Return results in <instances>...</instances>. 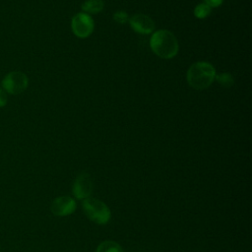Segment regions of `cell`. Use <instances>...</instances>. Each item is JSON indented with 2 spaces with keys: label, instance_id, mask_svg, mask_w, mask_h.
I'll list each match as a JSON object with an SVG mask.
<instances>
[{
  "label": "cell",
  "instance_id": "obj_11",
  "mask_svg": "<svg viewBox=\"0 0 252 252\" xmlns=\"http://www.w3.org/2000/svg\"><path fill=\"white\" fill-rule=\"evenodd\" d=\"M215 79L218 83L225 88H230L234 84V79L229 73H221L220 75H216Z\"/></svg>",
  "mask_w": 252,
  "mask_h": 252
},
{
  "label": "cell",
  "instance_id": "obj_7",
  "mask_svg": "<svg viewBox=\"0 0 252 252\" xmlns=\"http://www.w3.org/2000/svg\"><path fill=\"white\" fill-rule=\"evenodd\" d=\"M93 191V180L88 172L80 173L73 184V194L77 199L90 197Z\"/></svg>",
  "mask_w": 252,
  "mask_h": 252
},
{
  "label": "cell",
  "instance_id": "obj_2",
  "mask_svg": "<svg viewBox=\"0 0 252 252\" xmlns=\"http://www.w3.org/2000/svg\"><path fill=\"white\" fill-rule=\"evenodd\" d=\"M216 70L208 62L200 61L192 64L187 71V82L195 90L207 89L215 80Z\"/></svg>",
  "mask_w": 252,
  "mask_h": 252
},
{
  "label": "cell",
  "instance_id": "obj_3",
  "mask_svg": "<svg viewBox=\"0 0 252 252\" xmlns=\"http://www.w3.org/2000/svg\"><path fill=\"white\" fill-rule=\"evenodd\" d=\"M82 206L85 215L97 224H105L111 218L109 208L100 200L88 197L83 201Z\"/></svg>",
  "mask_w": 252,
  "mask_h": 252
},
{
  "label": "cell",
  "instance_id": "obj_8",
  "mask_svg": "<svg viewBox=\"0 0 252 252\" xmlns=\"http://www.w3.org/2000/svg\"><path fill=\"white\" fill-rule=\"evenodd\" d=\"M129 23L131 28L139 33L148 34L151 33L155 29L154 21L144 14L134 15L129 19Z\"/></svg>",
  "mask_w": 252,
  "mask_h": 252
},
{
  "label": "cell",
  "instance_id": "obj_10",
  "mask_svg": "<svg viewBox=\"0 0 252 252\" xmlns=\"http://www.w3.org/2000/svg\"><path fill=\"white\" fill-rule=\"evenodd\" d=\"M95 252H123V249L117 242L105 240L97 246Z\"/></svg>",
  "mask_w": 252,
  "mask_h": 252
},
{
  "label": "cell",
  "instance_id": "obj_15",
  "mask_svg": "<svg viewBox=\"0 0 252 252\" xmlns=\"http://www.w3.org/2000/svg\"><path fill=\"white\" fill-rule=\"evenodd\" d=\"M205 4H207L210 8H216L222 4L223 0H204Z\"/></svg>",
  "mask_w": 252,
  "mask_h": 252
},
{
  "label": "cell",
  "instance_id": "obj_6",
  "mask_svg": "<svg viewBox=\"0 0 252 252\" xmlns=\"http://www.w3.org/2000/svg\"><path fill=\"white\" fill-rule=\"evenodd\" d=\"M77 208L76 202L69 196H60L55 198L50 206V210L54 216L66 217L72 215Z\"/></svg>",
  "mask_w": 252,
  "mask_h": 252
},
{
  "label": "cell",
  "instance_id": "obj_13",
  "mask_svg": "<svg viewBox=\"0 0 252 252\" xmlns=\"http://www.w3.org/2000/svg\"><path fill=\"white\" fill-rule=\"evenodd\" d=\"M113 20L116 22V23H119V24H125L129 18H128V15L124 12V11H118L116 13H114L113 15Z\"/></svg>",
  "mask_w": 252,
  "mask_h": 252
},
{
  "label": "cell",
  "instance_id": "obj_4",
  "mask_svg": "<svg viewBox=\"0 0 252 252\" xmlns=\"http://www.w3.org/2000/svg\"><path fill=\"white\" fill-rule=\"evenodd\" d=\"M29 85V79L26 74L13 71L8 73L1 82L2 89L11 94H19L26 91Z\"/></svg>",
  "mask_w": 252,
  "mask_h": 252
},
{
  "label": "cell",
  "instance_id": "obj_9",
  "mask_svg": "<svg viewBox=\"0 0 252 252\" xmlns=\"http://www.w3.org/2000/svg\"><path fill=\"white\" fill-rule=\"evenodd\" d=\"M103 1L102 0H88L83 3L82 10L87 13L96 14L103 9Z\"/></svg>",
  "mask_w": 252,
  "mask_h": 252
},
{
  "label": "cell",
  "instance_id": "obj_14",
  "mask_svg": "<svg viewBox=\"0 0 252 252\" xmlns=\"http://www.w3.org/2000/svg\"><path fill=\"white\" fill-rule=\"evenodd\" d=\"M7 93L0 87V107H4L7 104Z\"/></svg>",
  "mask_w": 252,
  "mask_h": 252
},
{
  "label": "cell",
  "instance_id": "obj_12",
  "mask_svg": "<svg viewBox=\"0 0 252 252\" xmlns=\"http://www.w3.org/2000/svg\"><path fill=\"white\" fill-rule=\"evenodd\" d=\"M210 14H211V8L205 3H201L197 5L194 9V15L199 19H204L208 17Z\"/></svg>",
  "mask_w": 252,
  "mask_h": 252
},
{
  "label": "cell",
  "instance_id": "obj_1",
  "mask_svg": "<svg viewBox=\"0 0 252 252\" xmlns=\"http://www.w3.org/2000/svg\"><path fill=\"white\" fill-rule=\"evenodd\" d=\"M154 53L163 59H170L178 52V42L172 32L166 30L156 32L150 40Z\"/></svg>",
  "mask_w": 252,
  "mask_h": 252
},
{
  "label": "cell",
  "instance_id": "obj_5",
  "mask_svg": "<svg viewBox=\"0 0 252 252\" xmlns=\"http://www.w3.org/2000/svg\"><path fill=\"white\" fill-rule=\"evenodd\" d=\"M72 31L76 36L84 38L88 37L94 32V21L87 13H78L71 22Z\"/></svg>",
  "mask_w": 252,
  "mask_h": 252
}]
</instances>
